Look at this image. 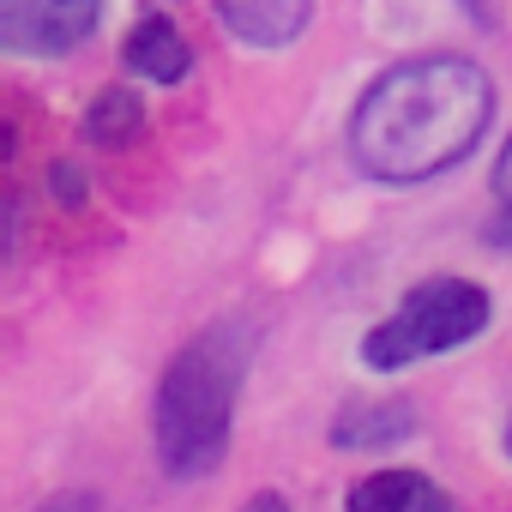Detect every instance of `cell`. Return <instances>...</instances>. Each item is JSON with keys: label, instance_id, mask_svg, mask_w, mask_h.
<instances>
[{"label": "cell", "instance_id": "cell-11", "mask_svg": "<svg viewBox=\"0 0 512 512\" xmlns=\"http://www.w3.org/2000/svg\"><path fill=\"white\" fill-rule=\"evenodd\" d=\"M482 241H488V247H500V253H512V205H500V211H494V223L482 229Z\"/></svg>", "mask_w": 512, "mask_h": 512}, {"label": "cell", "instance_id": "cell-10", "mask_svg": "<svg viewBox=\"0 0 512 512\" xmlns=\"http://www.w3.org/2000/svg\"><path fill=\"white\" fill-rule=\"evenodd\" d=\"M49 187H55L61 205H85V169L79 163H55L49 169Z\"/></svg>", "mask_w": 512, "mask_h": 512}, {"label": "cell", "instance_id": "cell-6", "mask_svg": "<svg viewBox=\"0 0 512 512\" xmlns=\"http://www.w3.org/2000/svg\"><path fill=\"white\" fill-rule=\"evenodd\" d=\"M121 61H127V73H139V79H151V85H181V79L193 73V43L181 37V25H175L169 13H145V19L127 31Z\"/></svg>", "mask_w": 512, "mask_h": 512}, {"label": "cell", "instance_id": "cell-5", "mask_svg": "<svg viewBox=\"0 0 512 512\" xmlns=\"http://www.w3.org/2000/svg\"><path fill=\"white\" fill-rule=\"evenodd\" d=\"M211 7L241 49H290L314 25V0H211Z\"/></svg>", "mask_w": 512, "mask_h": 512}, {"label": "cell", "instance_id": "cell-13", "mask_svg": "<svg viewBox=\"0 0 512 512\" xmlns=\"http://www.w3.org/2000/svg\"><path fill=\"white\" fill-rule=\"evenodd\" d=\"M37 512H97V500H91V494H55V500H43Z\"/></svg>", "mask_w": 512, "mask_h": 512}, {"label": "cell", "instance_id": "cell-1", "mask_svg": "<svg viewBox=\"0 0 512 512\" xmlns=\"http://www.w3.org/2000/svg\"><path fill=\"white\" fill-rule=\"evenodd\" d=\"M494 121V79L452 49L386 67L350 109V163L380 187H422L458 169Z\"/></svg>", "mask_w": 512, "mask_h": 512}, {"label": "cell", "instance_id": "cell-12", "mask_svg": "<svg viewBox=\"0 0 512 512\" xmlns=\"http://www.w3.org/2000/svg\"><path fill=\"white\" fill-rule=\"evenodd\" d=\"M494 199L512 205V139H506V151H500V163H494Z\"/></svg>", "mask_w": 512, "mask_h": 512}, {"label": "cell", "instance_id": "cell-8", "mask_svg": "<svg viewBox=\"0 0 512 512\" xmlns=\"http://www.w3.org/2000/svg\"><path fill=\"white\" fill-rule=\"evenodd\" d=\"M350 512H452V494L422 470H374L350 488Z\"/></svg>", "mask_w": 512, "mask_h": 512}, {"label": "cell", "instance_id": "cell-9", "mask_svg": "<svg viewBox=\"0 0 512 512\" xmlns=\"http://www.w3.org/2000/svg\"><path fill=\"white\" fill-rule=\"evenodd\" d=\"M145 103L127 91V85H109V91H97L91 103H85V121H79V133H85V145H97V151H127V145H139L145 139Z\"/></svg>", "mask_w": 512, "mask_h": 512}, {"label": "cell", "instance_id": "cell-15", "mask_svg": "<svg viewBox=\"0 0 512 512\" xmlns=\"http://www.w3.org/2000/svg\"><path fill=\"white\" fill-rule=\"evenodd\" d=\"M506 458H512V428H506Z\"/></svg>", "mask_w": 512, "mask_h": 512}, {"label": "cell", "instance_id": "cell-14", "mask_svg": "<svg viewBox=\"0 0 512 512\" xmlns=\"http://www.w3.org/2000/svg\"><path fill=\"white\" fill-rule=\"evenodd\" d=\"M241 512H290V500H284V494H253Z\"/></svg>", "mask_w": 512, "mask_h": 512}, {"label": "cell", "instance_id": "cell-4", "mask_svg": "<svg viewBox=\"0 0 512 512\" xmlns=\"http://www.w3.org/2000/svg\"><path fill=\"white\" fill-rule=\"evenodd\" d=\"M109 0H0V43L13 55H73L79 43L97 37Z\"/></svg>", "mask_w": 512, "mask_h": 512}, {"label": "cell", "instance_id": "cell-3", "mask_svg": "<svg viewBox=\"0 0 512 512\" xmlns=\"http://www.w3.org/2000/svg\"><path fill=\"white\" fill-rule=\"evenodd\" d=\"M488 290L470 284V278H422L368 338H362V362L392 374V368H410L422 356H440V350H458L470 338L488 332Z\"/></svg>", "mask_w": 512, "mask_h": 512}, {"label": "cell", "instance_id": "cell-7", "mask_svg": "<svg viewBox=\"0 0 512 512\" xmlns=\"http://www.w3.org/2000/svg\"><path fill=\"white\" fill-rule=\"evenodd\" d=\"M416 434V404L410 398H380V404H344L332 416V446L344 452H386Z\"/></svg>", "mask_w": 512, "mask_h": 512}, {"label": "cell", "instance_id": "cell-2", "mask_svg": "<svg viewBox=\"0 0 512 512\" xmlns=\"http://www.w3.org/2000/svg\"><path fill=\"white\" fill-rule=\"evenodd\" d=\"M253 350H260V320L223 314L199 338H187L175 350V362L163 368L157 404H151V440H157V464L175 482L211 476L223 464Z\"/></svg>", "mask_w": 512, "mask_h": 512}]
</instances>
